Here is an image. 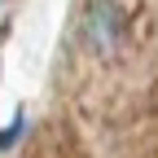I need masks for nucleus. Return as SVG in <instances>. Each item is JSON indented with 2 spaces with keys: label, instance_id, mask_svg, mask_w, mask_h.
<instances>
[{
  "label": "nucleus",
  "instance_id": "nucleus-1",
  "mask_svg": "<svg viewBox=\"0 0 158 158\" xmlns=\"http://www.w3.org/2000/svg\"><path fill=\"white\" fill-rule=\"evenodd\" d=\"M127 35V13L118 0H88L84 13H79V40L88 44V53L97 57H114L123 48Z\"/></svg>",
  "mask_w": 158,
  "mask_h": 158
},
{
  "label": "nucleus",
  "instance_id": "nucleus-2",
  "mask_svg": "<svg viewBox=\"0 0 158 158\" xmlns=\"http://www.w3.org/2000/svg\"><path fill=\"white\" fill-rule=\"evenodd\" d=\"M27 127H31V114H27L22 106H18L9 123H0V154H9V149H18V141H22V136H27Z\"/></svg>",
  "mask_w": 158,
  "mask_h": 158
}]
</instances>
